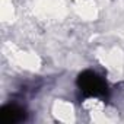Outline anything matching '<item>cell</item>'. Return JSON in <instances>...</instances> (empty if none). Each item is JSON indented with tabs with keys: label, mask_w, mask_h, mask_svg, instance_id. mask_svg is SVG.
I'll list each match as a JSON object with an SVG mask.
<instances>
[{
	"label": "cell",
	"mask_w": 124,
	"mask_h": 124,
	"mask_svg": "<svg viewBox=\"0 0 124 124\" xmlns=\"http://www.w3.org/2000/svg\"><path fill=\"white\" fill-rule=\"evenodd\" d=\"M0 117H2V121L5 124H15V123H21L25 118V111L16 105H8L2 109Z\"/></svg>",
	"instance_id": "cell-2"
},
{
	"label": "cell",
	"mask_w": 124,
	"mask_h": 124,
	"mask_svg": "<svg viewBox=\"0 0 124 124\" xmlns=\"http://www.w3.org/2000/svg\"><path fill=\"white\" fill-rule=\"evenodd\" d=\"M79 88L89 96H99L105 93V83L104 80L93 72H83L78 79Z\"/></svg>",
	"instance_id": "cell-1"
}]
</instances>
